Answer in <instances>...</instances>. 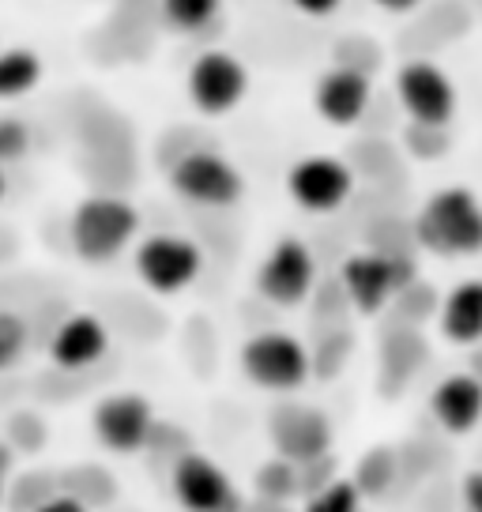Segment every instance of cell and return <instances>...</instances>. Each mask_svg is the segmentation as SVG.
Masks as SVG:
<instances>
[{
  "mask_svg": "<svg viewBox=\"0 0 482 512\" xmlns=\"http://www.w3.org/2000/svg\"><path fill=\"white\" fill-rule=\"evenodd\" d=\"M140 234V211L117 192H91L72 208L68 238L83 264H110Z\"/></svg>",
  "mask_w": 482,
  "mask_h": 512,
  "instance_id": "cell-1",
  "label": "cell"
},
{
  "mask_svg": "<svg viewBox=\"0 0 482 512\" xmlns=\"http://www.w3.org/2000/svg\"><path fill=\"white\" fill-rule=\"evenodd\" d=\"M415 241L437 256L482 253V204L464 185L434 192L415 215Z\"/></svg>",
  "mask_w": 482,
  "mask_h": 512,
  "instance_id": "cell-2",
  "label": "cell"
},
{
  "mask_svg": "<svg viewBox=\"0 0 482 512\" xmlns=\"http://www.w3.org/2000/svg\"><path fill=\"white\" fill-rule=\"evenodd\" d=\"M170 189L196 208H234L245 196V177L226 155L211 147H193L170 162Z\"/></svg>",
  "mask_w": 482,
  "mask_h": 512,
  "instance_id": "cell-3",
  "label": "cell"
},
{
  "mask_svg": "<svg viewBox=\"0 0 482 512\" xmlns=\"http://www.w3.org/2000/svg\"><path fill=\"white\" fill-rule=\"evenodd\" d=\"M418 279L415 260L407 253H354L343 260V294L358 313H381L400 290H407Z\"/></svg>",
  "mask_w": 482,
  "mask_h": 512,
  "instance_id": "cell-4",
  "label": "cell"
},
{
  "mask_svg": "<svg viewBox=\"0 0 482 512\" xmlns=\"http://www.w3.org/2000/svg\"><path fill=\"white\" fill-rule=\"evenodd\" d=\"M241 373L268 392H294L313 377L309 351L290 332H260L241 347Z\"/></svg>",
  "mask_w": 482,
  "mask_h": 512,
  "instance_id": "cell-5",
  "label": "cell"
},
{
  "mask_svg": "<svg viewBox=\"0 0 482 512\" xmlns=\"http://www.w3.org/2000/svg\"><path fill=\"white\" fill-rule=\"evenodd\" d=\"M200 268H204V253L193 238L151 234L136 245V275L155 294H181L196 283Z\"/></svg>",
  "mask_w": 482,
  "mask_h": 512,
  "instance_id": "cell-6",
  "label": "cell"
},
{
  "mask_svg": "<svg viewBox=\"0 0 482 512\" xmlns=\"http://www.w3.org/2000/svg\"><path fill=\"white\" fill-rule=\"evenodd\" d=\"M170 490L185 512H241L245 497L234 479L204 452H181L170 471Z\"/></svg>",
  "mask_w": 482,
  "mask_h": 512,
  "instance_id": "cell-7",
  "label": "cell"
},
{
  "mask_svg": "<svg viewBox=\"0 0 482 512\" xmlns=\"http://www.w3.org/2000/svg\"><path fill=\"white\" fill-rule=\"evenodd\" d=\"M317 287V260L302 238H279L272 253L260 260L257 290L264 302L272 305H302Z\"/></svg>",
  "mask_w": 482,
  "mask_h": 512,
  "instance_id": "cell-8",
  "label": "cell"
},
{
  "mask_svg": "<svg viewBox=\"0 0 482 512\" xmlns=\"http://www.w3.org/2000/svg\"><path fill=\"white\" fill-rule=\"evenodd\" d=\"M185 87L204 117H223V113L238 110L241 98L249 95V68L226 49H208L193 61Z\"/></svg>",
  "mask_w": 482,
  "mask_h": 512,
  "instance_id": "cell-9",
  "label": "cell"
},
{
  "mask_svg": "<svg viewBox=\"0 0 482 512\" xmlns=\"http://www.w3.org/2000/svg\"><path fill=\"white\" fill-rule=\"evenodd\" d=\"M151 426H155V411L140 392H110L91 411V430H95L98 445L117 456L144 452Z\"/></svg>",
  "mask_w": 482,
  "mask_h": 512,
  "instance_id": "cell-10",
  "label": "cell"
},
{
  "mask_svg": "<svg viewBox=\"0 0 482 512\" xmlns=\"http://www.w3.org/2000/svg\"><path fill=\"white\" fill-rule=\"evenodd\" d=\"M268 437H272L275 452L290 460V464H306L317 460L324 452H332V418L321 407L309 403H279L268 415Z\"/></svg>",
  "mask_w": 482,
  "mask_h": 512,
  "instance_id": "cell-11",
  "label": "cell"
},
{
  "mask_svg": "<svg viewBox=\"0 0 482 512\" xmlns=\"http://www.w3.org/2000/svg\"><path fill=\"white\" fill-rule=\"evenodd\" d=\"M287 192L298 208L313 211V215L339 211L354 192V174L347 162L332 159V155H309L290 166Z\"/></svg>",
  "mask_w": 482,
  "mask_h": 512,
  "instance_id": "cell-12",
  "label": "cell"
},
{
  "mask_svg": "<svg viewBox=\"0 0 482 512\" xmlns=\"http://www.w3.org/2000/svg\"><path fill=\"white\" fill-rule=\"evenodd\" d=\"M396 98L415 125H449L456 87L434 61H407L396 76Z\"/></svg>",
  "mask_w": 482,
  "mask_h": 512,
  "instance_id": "cell-13",
  "label": "cell"
},
{
  "mask_svg": "<svg viewBox=\"0 0 482 512\" xmlns=\"http://www.w3.org/2000/svg\"><path fill=\"white\" fill-rule=\"evenodd\" d=\"M49 362L65 373H83L110 351V332L95 313H68L46 339Z\"/></svg>",
  "mask_w": 482,
  "mask_h": 512,
  "instance_id": "cell-14",
  "label": "cell"
},
{
  "mask_svg": "<svg viewBox=\"0 0 482 512\" xmlns=\"http://www.w3.org/2000/svg\"><path fill=\"white\" fill-rule=\"evenodd\" d=\"M370 98H373V87H370V76H362V72H354V68H328L317 87H313V106L321 113L328 125H358L362 121V113L370 110Z\"/></svg>",
  "mask_w": 482,
  "mask_h": 512,
  "instance_id": "cell-15",
  "label": "cell"
},
{
  "mask_svg": "<svg viewBox=\"0 0 482 512\" xmlns=\"http://www.w3.org/2000/svg\"><path fill=\"white\" fill-rule=\"evenodd\" d=\"M430 411L445 433H471L482 422V381L471 373H452L430 392Z\"/></svg>",
  "mask_w": 482,
  "mask_h": 512,
  "instance_id": "cell-16",
  "label": "cell"
},
{
  "mask_svg": "<svg viewBox=\"0 0 482 512\" xmlns=\"http://www.w3.org/2000/svg\"><path fill=\"white\" fill-rule=\"evenodd\" d=\"M437 320H441V336L456 347L482 343V279L452 287L445 302L437 305Z\"/></svg>",
  "mask_w": 482,
  "mask_h": 512,
  "instance_id": "cell-17",
  "label": "cell"
},
{
  "mask_svg": "<svg viewBox=\"0 0 482 512\" xmlns=\"http://www.w3.org/2000/svg\"><path fill=\"white\" fill-rule=\"evenodd\" d=\"M422 362H426V343L415 332V324H403L396 332H388L385 343H381V384H385V392H400Z\"/></svg>",
  "mask_w": 482,
  "mask_h": 512,
  "instance_id": "cell-18",
  "label": "cell"
},
{
  "mask_svg": "<svg viewBox=\"0 0 482 512\" xmlns=\"http://www.w3.org/2000/svg\"><path fill=\"white\" fill-rule=\"evenodd\" d=\"M42 80V57L34 49H0V102L31 95Z\"/></svg>",
  "mask_w": 482,
  "mask_h": 512,
  "instance_id": "cell-19",
  "label": "cell"
},
{
  "mask_svg": "<svg viewBox=\"0 0 482 512\" xmlns=\"http://www.w3.org/2000/svg\"><path fill=\"white\" fill-rule=\"evenodd\" d=\"M396 475H400V452L388 445H377L358 460V471H354L351 482L358 497H381L392 490Z\"/></svg>",
  "mask_w": 482,
  "mask_h": 512,
  "instance_id": "cell-20",
  "label": "cell"
},
{
  "mask_svg": "<svg viewBox=\"0 0 482 512\" xmlns=\"http://www.w3.org/2000/svg\"><path fill=\"white\" fill-rule=\"evenodd\" d=\"M223 12V0H159L162 23L177 34H200Z\"/></svg>",
  "mask_w": 482,
  "mask_h": 512,
  "instance_id": "cell-21",
  "label": "cell"
},
{
  "mask_svg": "<svg viewBox=\"0 0 482 512\" xmlns=\"http://www.w3.org/2000/svg\"><path fill=\"white\" fill-rule=\"evenodd\" d=\"M61 482V490L72 494L76 501H83L87 509H95V505H110L113 494H117V482H113L110 471H102V467H76V471H61L57 475Z\"/></svg>",
  "mask_w": 482,
  "mask_h": 512,
  "instance_id": "cell-22",
  "label": "cell"
},
{
  "mask_svg": "<svg viewBox=\"0 0 482 512\" xmlns=\"http://www.w3.org/2000/svg\"><path fill=\"white\" fill-rule=\"evenodd\" d=\"M61 490V482L53 471H19L16 479H8V494H4V505L12 512H31L38 509L46 497H53Z\"/></svg>",
  "mask_w": 482,
  "mask_h": 512,
  "instance_id": "cell-23",
  "label": "cell"
},
{
  "mask_svg": "<svg viewBox=\"0 0 482 512\" xmlns=\"http://www.w3.org/2000/svg\"><path fill=\"white\" fill-rule=\"evenodd\" d=\"M253 490L264 501L287 505V501L298 497V467L290 464V460H283V456H275L268 464H260V471L253 475Z\"/></svg>",
  "mask_w": 482,
  "mask_h": 512,
  "instance_id": "cell-24",
  "label": "cell"
},
{
  "mask_svg": "<svg viewBox=\"0 0 482 512\" xmlns=\"http://www.w3.org/2000/svg\"><path fill=\"white\" fill-rule=\"evenodd\" d=\"M31 347V332H27V317L16 309H0V373L16 369L23 354Z\"/></svg>",
  "mask_w": 482,
  "mask_h": 512,
  "instance_id": "cell-25",
  "label": "cell"
},
{
  "mask_svg": "<svg viewBox=\"0 0 482 512\" xmlns=\"http://www.w3.org/2000/svg\"><path fill=\"white\" fill-rule=\"evenodd\" d=\"M4 441L12 445L16 456H34V452H42L49 441V430L46 422L34 415V411H16V415L8 418V433H4Z\"/></svg>",
  "mask_w": 482,
  "mask_h": 512,
  "instance_id": "cell-26",
  "label": "cell"
},
{
  "mask_svg": "<svg viewBox=\"0 0 482 512\" xmlns=\"http://www.w3.org/2000/svg\"><path fill=\"white\" fill-rule=\"evenodd\" d=\"M362 497L351 479H332L324 490L306 497V512H358Z\"/></svg>",
  "mask_w": 482,
  "mask_h": 512,
  "instance_id": "cell-27",
  "label": "cell"
},
{
  "mask_svg": "<svg viewBox=\"0 0 482 512\" xmlns=\"http://www.w3.org/2000/svg\"><path fill=\"white\" fill-rule=\"evenodd\" d=\"M27 151H31V128H27V121L0 117V166L27 159Z\"/></svg>",
  "mask_w": 482,
  "mask_h": 512,
  "instance_id": "cell-28",
  "label": "cell"
},
{
  "mask_svg": "<svg viewBox=\"0 0 482 512\" xmlns=\"http://www.w3.org/2000/svg\"><path fill=\"white\" fill-rule=\"evenodd\" d=\"M298 467V497H309L324 490L328 482L336 479V456L332 452H324L317 460H306V464H294Z\"/></svg>",
  "mask_w": 482,
  "mask_h": 512,
  "instance_id": "cell-29",
  "label": "cell"
},
{
  "mask_svg": "<svg viewBox=\"0 0 482 512\" xmlns=\"http://www.w3.org/2000/svg\"><path fill=\"white\" fill-rule=\"evenodd\" d=\"M407 147L422 155V159H437L445 147H449V136H445V125H415L407 128Z\"/></svg>",
  "mask_w": 482,
  "mask_h": 512,
  "instance_id": "cell-30",
  "label": "cell"
},
{
  "mask_svg": "<svg viewBox=\"0 0 482 512\" xmlns=\"http://www.w3.org/2000/svg\"><path fill=\"white\" fill-rule=\"evenodd\" d=\"M460 494H464L467 512H482V467L467 471L464 482H460Z\"/></svg>",
  "mask_w": 482,
  "mask_h": 512,
  "instance_id": "cell-31",
  "label": "cell"
},
{
  "mask_svg": "<svg viewBox=\"0 0 482 512\" xmlns=\"http://www.w3.org/2000/svg\"><path fill=\"white\" fill-rule=\"evenodd\" d=\"M31 512H91L83 501H76L72 494H65V490H57L53 497H46L38 509H31Z\"/></svg>",
  "mask_w": 482,
  "mask_h": 512,
  "instance_id": "cell-32",
  "label": "cell"
},
{
  "mask_svg": "<svg viewBox=\"0 0 482 512\" xmlns=\"http://www.w3.org/2000/svg\"><path fill=\"white\" fill-rule=\"evenodd\" d=\"M302 16H313V19H324V16H332L343 0H290Z\"/></svg>",
  "mask_w": 482,
  "mask_h": 512,
  "instance_id": "cell-33",
  "label": "cell"
},
{
  "mask_svg": "<svg viewBox=\"0 0 482 512\" xmlns=\"http://www.w3.org/2000/svg\"><path fill=\"white\" fill-rule=\"evenodd\" d=\"M12 471H16V452H12V445L0 437V505H4V494H8Z\"/></svg>",
  "mask_w": 482,
  "mask_h": 512,
  "instance_id": "cell-34",
  "label": "cell"
},
{
  "mask_svg": "<svg viewBox=\"0 0 482 512\" xmlns=\"http://www.w3.org/2000/svg\"><path fill=\"white\" fill-rule=\"evenodd\" d=\"M241 512H287V505H279V501H264V497H257V501H245V505H241Z\"/></svg>",
  "mask_w": 482,
  "mask_h": 512,
  "instance_id": "cell-35",
  "label": "cell"
},
{
  "mask_svg": "<svg viewBox=\"0 0 482 512\" xmlns=\"http://www.w3.org/2000/svg\"><path fill=\"white\" fill-rule=\"evenodd\" d=\"M373 4H381L385 12H411L418 0H373Z\"/></svg>",
  "mask_w": 482,
  "mask_h": 512,
  "instance_id": "cell-36",
  "label": "cell"
},
{
  "mask_svg": "<svg viewBox=\"0 0 482 512\" xmlns=\"http://www.w3.org/2000/svg\"><path fill=\"white\" fill-rule=\"evenodd\" d=\"M471 377H479L482 381V354H475V373H471Z\"/></svg>",
  "mask_w": 482,
  "mask_h": 512,
  "instance_id": "cell-37",
  "label": "cell"
},
{
  "mask_svg": "<svg viewBox=\"0 0 482 512\" xmlns=\"http://www.w3.org/2000/svg\"><path fill=\"white\" fill-rule=\"evenodd\" d=\"M4 192H8V177H4V170H0V200H4Z\"/></svg>",
  "mask_w": 482,
  "mask_h": 512,
  "instance_id": "cell-38",
  "label": "cell"
}]
</instances>
